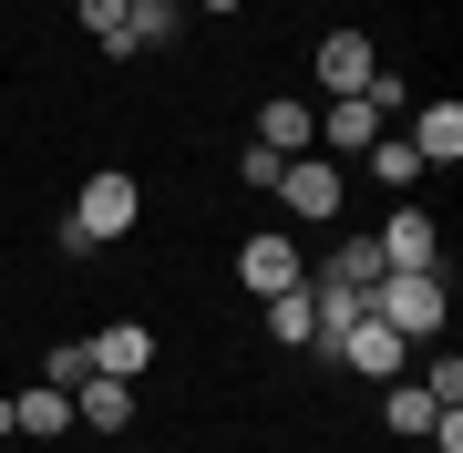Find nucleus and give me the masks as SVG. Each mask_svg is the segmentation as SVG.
<instances>
[{"instance_id": "0eeeda50", "label": "nucleus", "mask_w": 463, "mask_h": 453, "mask_svg": "<svg viewBox=\"0 0 463 453\" xmlns=\"http://www.w3.org/2000/svg\"><path fill=\"white\" fill-rule=\"evenodd\" d=\"M309 72H319V93H330V103H340V93H361V83H371V72H381V52H371L361 32H330V42H319V52H309Z\"/></svg>"}, {"instance_id": "20e7f679", "label": "nucleus", "mask_w": 463, "mask_h": 453, "mask_svg": "<svg viewBox=\"0 0 463 453\" xmlns=\"http://www.w3.org/2000/svg\"><path fill=\"white\" fill-rule=\"evenodd\" d=\"M237 278H248L258 299H279V288H298V278H309V258L288 248V227H258L248 248H237Z\"/></svg>"}, {"instance_id": "a211bd4d", "label": "nucleus", "mask_w": 463, "mask_h": 453, "mask_svg": "<svg viewBox=\"0 0 463 453\" xmlns=\"http://www.w3.org/2000/svg\"><path fill=\"white\" fill-rule=\"evenodd\" d=\"M371 175H381V185H392V196H402V185L422 175V155H412V145H371Z\"/></svg>"}, {"instance_id": "6ab92c4d", "label": "nucleus", "mask_w": 463, "mask_h": 453, "mask_svg": "<svg viewBox=\"0 0 463 453\" xmlns=\"http://www.w3.org/2000/svg\"><path fill=\"white\" fill-rule=\"evenodd\" d=\"M124 11H134V0H83V32L114 52V42H124Z\"/></svg>"}, {"instance_id": "5701e85b", "label": "nucleus", "mask_w": 463, "mask_h": 453, "mask_svg": "<svg viewBox=\"0 0 463 453\" xmlns=\"http://www.w3.org/2000/svg\"><path fill=\"white\" fill-rule=\"evenodd\" d=\"M21 433V392H0V443H11Z\"/></svg>"}, {"instance_id": "6e6552de", "label": "nucleus", "mask_w": 463, "mask_h": 453, "mask_svg": "<svg viewBox=\"0 0 463 453\" xmlns=\"http://www.w3.org/2000/svg\"><path fill=\"white\" fill-rule=\"evenodd\" d=\"M83 351H93V371H103V382H145V371H155V330L114 319V330H93Z\"/></svg>"}, {"instance_id": "dca6fc26", "label": "nucleus", "mask_w": 463, "mask_h": 453, "mask_svg": "<svg viewBox=\"0 0 463 453\" xmlns=\"http://www.w3.org/2000/svg\"><path fill=\"white\" fill-rule=\"evenodd\" d=\"M330 278H340V288H371V278H381V248H371V237H340Z\"/></svg>"}, {"instance_id": "aec40b11", "label": "nucleus", "mask_w": 463, "mask_h": 453, "mask_svg": "<svg viewBox=\"0 0 463 453\" xmlns=\"http://www.w3.org/2000/svg\"><path fill=\"white\" fill-rule=\"evenodd\" d=\"M72 382H93V351H83V340H62V351H52V392H72Z\"/></svg>"}, {"instance_id": "b1692460", "label": "nucleus", "mask_w": 463, "mask_h": 453, "mask_svg": "<svg viewBox=\"0 0 463 453\" xmlns=\"http://www.w3.org/2000/svg\"><path fill=\"white\" fill-rule=\"evenodd\" d=\"M196 11H248V0H196Z\"/></svg>"}, {"instance_id": "f03ea898", "label": "nucleus", "mask_w": 463, "mask_h": 453, "mask_svg": "<svg viewBox=\"0 0 463 453\" xmlns=\"http://www.w3.org/2000/svg\"><path fill=\"white\" fill-rule=\"evenodd\" d=\"M134 206H145V196H134V175H93L83 196H72L62 248H103V237H124V227H134Z\"/></svg>"}, {"instance_id": "4468645a", "label": "nucleus", "mask_w": 463, "mask_h": 453, "mask_svg": "<svg viewBox=\"0 0 463 453\" xmlns=\"http://www.w3.org/2000/svg\"><path fill=\"white\" fill-rule=\"evenodd\" d=\"M21 433H32V443L72 433V392H21Z\"/></svg>"}, {"instance_id": "4be33fe9", "label": "nucleus", "mask_w": 463, "mask_h": 453, "mask_svg": "<svg viewBox=\"0 0 463 453\" xmlns=\"http://www.w3.org/2000/svg\"><path fill=\"white\" fill-rule=\"evenodd\" d=\"M422 392H432V402H463V361L443 351V361H432V371H422Z\"/></svg>"}, {"instance_id": "7ed1b4c3", "label": "nucleus", "mask_w": 463, "mask_h": 453, "mask_svg": "<svg viewBox=\"0 0 463 453\" xmlns=\"http://www.w3.org/2000/svg\"><path fill=\"white\" fill-rule=\"evenodd\" d=\"M402 361H412V340H402L392 330V319H350V330H340V371H361V382H402Z\"/></svg>"}, {"instance_id": "2eb2a0df", "label": "nucleus", "mask_w": 463, "mask_h": 453, "mask_svg": "<svg viewBox=\"0 0 463 453\" xmlns=\"http://www.w3.org/2000/svg\"><path fill=\"white\" fill-rule=\"evenodd\" d=\"M381 412H392V433H432V412H443V402H432L422 382H392V402H381Z\"/></svg>"}, {"instance_id": "9d476101", "label": "nucleus", "mask_w": 463, "mask_h": 453, "mask_svg": "<svg viewBox=\"0 0 463 453\" xmlns=\"http://www.w3.org/2000/svg\"><path fill=\"white\" fill-rule=\"evenodd\" d=\"M72 422L124 433V422H134V382H103V371H93V382H72Z\"/></svg>"}, {"instance_id": "412c9836", "label": "nucleus", "mask_w": 463, "mask_h": 453, "mask_svg": "<svg viewBox=\"0 0 463 453\" xmlns=\"http://www.w3.org/2000/svg\"><path fill=\"white\" fill-rule=\"evenodd\" d=\"M279 165H288L279 145H248V155H237V175H248V185H279Z\"/></svg>"}, {"instance_id": "1a4fd4ad", "label": "nucleus", "mask_w": 463, "mask_h": 453, "mask_svg": "<svg viewBox=\"0 0 463 453\" xmlns=\"http://www.w3.org/2000/svg\"><path fill=\"white\" fill-rule=\"evenodd\" d=\"M309 145H330V155H361V145H381V114H371V103H361V93H340V103H330V114H319V124H309Z\"/></svg>"}, {"instance_id": "f3484780", "label": "nucleus", "mask_w": 463, "mask_h": 453, "mask_svg": "<svg viewBox=\"0 0 463 453\" xmlns=\"http://www.w3.org/2000/svg\"><path fill=\"white\" fill-rule=\"evenodd\" d=\"M268 330H279L288 351H309V299H298V288H279V299H268Z\"/></svg>"}, {"instance_id": "ddd939ff", "label": "nucleus", "mask_w": 463, "mask_h": 453, "mask_svg": "<svg viewBox=\"0 0 463 453\" xmlns=\"http://www.w3.org/2000/svg\"><path fill=\"white\" fill-rule=\"evenodd\" d=\"M124 52H175V0H134L124 11V42H114V62Z\"/></svg>"}, {"instance_id": "f8f14e48", "label": "nucleus", "mask_w": 463, "mask_h": 453, "mask_svg": "<svg viewBox=\"0 0 463 453\" xmlns=\"http://www.w3.org/2000/svg\"><path fill=\"white\" fill-rule=\"evenodd\" d=\"M412 155H422V165H453V155H463V103H422V114H412Z\"/></svg>"}, {"instance_id": "9b49d317", "label": "nucleus", "mask_w": 463, "mask_h": 453, "mask_svg": "<svg viewBox=\"0 0 463 453\" xmlns=\"http://www.w3.org/2000/svg\"><path fill=\"white\" fill-rule=\"evenodd\" d=\"M309 124H319V114H309L298 93H268V103H258V145H279V155H309Z\"/></svg>"}, {"instance_id": "f257e3e1", "label": "nucleus", "mask_w": 463, "mask_h": 453, "mask_svg": "<svg viewBox=\"0 0 463 453\" xmlns=\"http://www.w3.org/2000/svg\"><path fill=\"white\" fill-rule=\"evenodd\" d=\"M371 319H392L402 340H443V269H381L361 288Z\"/></svg>"}, {"instance_id": "423d86ee", "label": "nucleus", "mask_w": 463, "mask_h": 453, "mask_svg": "<svg viewBox=\"0 0 463 453\" xmlns=\"http://www.w3.org/2000/svg\"><path fill=\"white\" fill-rule=\"evenodd\" d=\"M279 196H288V217H340V165H330V155H288Z\"/></svg>"}, {"instance_id": "39448f33", "label": "nucleus", "mask_w": 463, "mask_h": 453, "mask_svg": "<svg viewBox=\"0 0 463 453\" xmlns=\"http://www.w3.org/2000/svg\"><path fill=\"white\" fill-rule=\"evenodd\" d=\"M371 248H381V269H443V227H432L422 206H392Z\"/></svg>"}]
</instances>
